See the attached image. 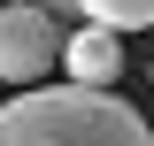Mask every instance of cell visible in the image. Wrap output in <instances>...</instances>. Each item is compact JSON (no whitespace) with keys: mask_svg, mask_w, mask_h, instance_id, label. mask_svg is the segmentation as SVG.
Instances as JSON below:
<instances>
[{"mask_svg":"<svg viewBox=\"0 0 154 146\" xmlns=\"http://www.w3.org/2000/svg\"><path fill=\"white\" fill-rule=\"evenodd\" d=\"M62 62V23L38 0H0V85H38Z\"/></svg>","mask_w":154,"mask_h":146,"instance_id":"7a4b0ae2","label":"cell"},{"mask_svg":"<svg viewBox=\"0 0 154 146\" xmlns=\"http://www.w3.org/2000/svg\"><path fill=\"white\" fill-rule=\"evenodd\" d=\"M62 62H69V85L108 92L116 77H123V31H108V23H85V31H69V38H62Z\"/></svg>","mask_w":154,"mask_h":146,"instance_id":"3957f363","label":"cell"},{"mask_svg":"<svg viewBox=\"0 0 154 146\" xmlns=\"http://www.w3.org/2000/svg\"><path fill=\"white\" fill-rule=\"evenodd\" d=\"M38 8H54V16H62V8H69V0H38Z\"/></svg>","mask_w":154,"mask_h":146,"instance_id":"5b68a950","label":"cell"},{"mask_svg":"<svg viewBox=\"0 0 154 146\" xmlns=\"http://www.w3.org/2000/svg\"><path fill=\"white\" fill-rule=\"evenodd\" d=\"M85 8V23H108V31H146L154 23V0H69Z\"/></svg>","mask_w":154,"mask_h":146,"instance_id":"277c9868","label":"cell"},{"mask_svg":"<svg viewBox=\"0 0 154 146\" xmlns=\"http://www.w3.org/2000/svg\"><path fill=\"white\" fill-rule=\"evenodd\" d=\"M0 146H154V123L93 85H23L0 100Z\"/></svg>","mask_w":154,"mask_h":146,"instance_id":"6da1fadb","label":"cell"}]
</instances>
